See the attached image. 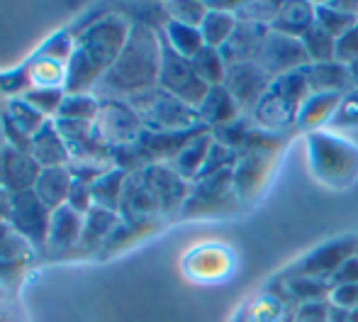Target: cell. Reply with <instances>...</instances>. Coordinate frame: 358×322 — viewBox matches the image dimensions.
<instances>
[{
  "instance_id": "obj_1",
  "label": "cell",
  "mask_w": 358,
  "mask_h": 322,
  "mask_svg": "<svg viewBox=\"0 0 358 322\" xmlns=\"http://www.w3.org/2000/svg\"><path fill=\"white\" fill-rule=\"evenodd\" d=\"M132 32V20L108 13L76 34L73 54L66 64V93H93L95 85L117 62Z\"/></svg>"
},
{
  "instance_id": "obj_2",
  "label": "cell",
  "mask_w": 358,
  "mask_h": 322,
  "mask_svg": "<svg viewBox=\"0 0 358 322\" xmlns=\"http://www.w3.org/2000/svg\"><path fill=\"white\" fill-rule=\"evenodd\" d=\"M161 57H164L161 32L151 29L144 22H132V32H129L127 44L120 52L113 69L93 88V93L100 100H129L132 95L156 88L161 74Z\"/></svg>"
},
{
  "instance_id": "obj_3",
  "label": "cell",
  "mask_w": 358,
  "mask_h": 322,
  "mask_svg": "<svg viewBox=\"0 0 358 322\" xmlns=\"http://www.w3.org/2000/svg\"><path fill=\"white\" fill-rule=\"evenodd\" d=\"M139 115L144 130L149 132H185L200 127V115L195 108L185 105L176 95L166 93L164 88H151L127 100Z\"/></svg>"
},
{
  "instance_id": "obj_4",
  "label": "cell",
  "mask_w": 358,
  "mask_h": 322,
  "mask_svg": "<svg viewBox=\"0 0 358 322\" xmlns=\"http://www.w3.org/2000/svg\"><path fill=\"white\" fill-rule=\"evenodd\" d=\"M307 152L322 183L349 186L358 176V149L351 147L346 139L327 132H310Z\"/></svg>"
},
{
  "instance_id": "obj_5",
  "label": "cell",
  "mask_w": 358,
  "mask_h": 322,
  "mask_svg": "<svg viewBox=\"0 0 358 322\" xmlns=\"http://www.w3.org/2000/svg\"><path fill=\"white\" fill-rule=\"evenodd\" d=\"M161 44H164V57H161L159 88H164L166 93L176 95V98L183 100L185 105L198 110L203 98L208 95L210 85L195 74L190 59L176 54L164 39H161Z\"/></svg>"
},
{
  "instance_id": "obj_6",
  "label": "cell",
  "mask_w": 358,
  "mask_h": 322,
  "mask_svg": "<svg viewBox=\"0 0 358 322\" xmlns=\"http://www.w3.org/2000/svg\"><path fill=\"white\" fill-rule=\"evenodd\" d=\"M239 203L234 190V178H231V169L222 171L210 178L195 181L190 186V195L185 200L180 215L185 218H198V215H222L234 210V205Z\"/></svg>"
},
{
  "instance_id": "obj_7",
  "label": "cell",
  "mask_w": 358,
  "mask_h": 322,
  "mask_svg": "<svg viewBox=\"0 0 358 322\" xmlns=\"http://www.w3.org/2000/svg\"><path fill=\"white\" fill-rule=\"evenodd\" d=\"M95 132L100 134L105 144L115 149L137 142L144 132V125L127 100L103 98L100 100V113L95 118Z\"/></svg>"
},
{
  "instance_id": "obj_8",
  "label": "cell",
  "mask_w": 358,
  "mask_h": 322,
  "mask_svg": "<svg viewBox=\"0 0 358 322\" xmlns=\"http://www.w3.org/2000/svg\"><path fill=\"white\" fill-rule=\"evenodd\" d=\"M49 223H52V210L37 198L34 190H24V193L13 195L8 225L27 241V244L47 246Z\"/></svg>"
},
{
  "instance_id": "obj_9",
  "label": "cell",
  "mask_w": 358,
  "mask_h": 322,
  "mask_svg": "<svg viewBox=\"0 0 358 322\" xmlns=\"http://www.w3.org/2000/svg\"><path fill=\"white\" fill-rule=\"evenodd\" d=\"M66 142L69 157L80 164H113V147L100 139L95 125L71 122V120H54Z\"/></svg>"
},
{
  "instance_id": "obj_10",
  "label": "cell",
  "mask_w": 358,
  "mask_h": 322,
  "mask_svg": "<svg viewBox=\"0 0 358 322\" xmlns=\"http://www.w3.org/2000/svg\"><path fill=\"white\" fill-rule=\"evenodd\" d=\"M256 64H259L271 78H278V76H283V74L300 71V69L310 66V59H307V52H305V47H302V39H292L278 32H268Z\"/></svg>"
},
{
  "instance_id": "obj_11",
  "label": "cell",
  "mask_w": 358,
  "mask_h": 322,
  "mask_svg": "<svg viewBox=\"0 0 358 322\" xmlns=\"http://www.w3.org/2000/svg\"><path fill=\"white\" fill-rule=\"evenodd\" d=\"M354 254H358V237L331 239V241H327V244L317 246L315 251H310L300 264L292 266V274L331 281L336 269H339L346 259H351Z\"/></svg>"
},
{
  "instance_id": "obj_12",
  "label": "cell",
  "mask_w": 358,
  "mask_h": 322,
  "mask_svg": "<svg viewBox=\"0 0 358 322\" xmlns=\"http://www.w3.org/2000/svg\"><path fill=\"white\" fill-rule=\"evenodd\" d=\"M271 83H273V78H271L256 62L239 64V66L227 69L224 88L234 95V100L239 103L241 113H249V110L254 113V108L271 90Z\"/></svg>"
},
{
  "instance_id": "obj_13",
  "label": "cell",
  "mask_w": 358,
  "mask_h": 322,
  "mask_svg": "<svg viewBox=\"0 0 358 322\" xmlns=\"http://www.w3.org/2000/svg\"><path fill=\"white\" fill-rule=\"evenodd\" d=\"M120 218L127 223H139V225H156L164 218L159 200H156L154 190L149 188L144 174H129L124 181L122 200H120Z\"/></svg>"
},
{
  "instance_id": "obj_14",
  "label": "cell",
  "mask_w": 358,
  "mask_h": 322,
  "mask_svg": "<svg viewBox=\"0 0 358 322\" xmlns=\"http://www.w3.org/2000/svg\"><path fill=\"white\" fill-rule=\"evenodd\" d=\"M142 174L146 178V183H149V188L154 190L164 215H173L183 210L193 183L180 178V176L171 169V164H151V166H146Z\"/></svg>"
},
{
  "instance_id": "obj_15",
  "label": "cell",
  "mask_w": 358,
  "mask_h": 322,
  "mask_svg": "<svg viewBox=\"0 0 358 322\" xmlns=\"http://www.w3.org/2000/svg\"><path fill=\"white\" fill-rule=\"evenodd\" d=\"M42 166L32 159L29 152H20V149L5 147L0 152V186L10 193H24V190H34Z\"/></svg>"
},
{
  "instance_id": "obj_16",
  "label": "cell",
  "mask_w": 358,
  "mask_h": 322,
  "mask_svg": "<svg viewBox=\"0 0 358 322\" xmlns=\"http://www.w3.org/2000/svg\"><path fill=\"white\" fill-rule=\"evenodd\" d=\"M271 27L268 24L259 22H241L236 24L234 34L229 37V42L220 49L222 57H224L227 66H239V64H251L259 59L264 42L268 37Z\"/></svg>"
},
{
  "instance_id": "obj_17",
  "label": "cell",
  "mask_w": 358,
  "mask_h": 322,
  "mask_svg": "<svg viewBox=\"0 0 358 322\" xmlns=\"http://www.w3.org/2000/svg\"><path fill=\"white\" fill-rule=\"evenodd\" d=\"M198 115H200V122H203L210 132H215V130H222V127H227V125L236 122V120L241 118V108L234 100V95L222 83V85H213V88L208 90V95H205L198 108Z\"/></svg>"
},
{
  "instance_id": "obj_18",
  "label": "cell",
  "mask_w": 358,
  "mask_h": 322,
  "mask_svg": "<svg viewBox=\"0 0 358 322\" xmlns=\"http://www.w3.org/2000/svg\"><path fill=\"white\" fill-rule=\"evenodd\" d=\"M29 154L37 161L42 169H52V166H69L71 164V157H69L66 142H64L62 132H59L57 122L49 120L42 130L32 137V144H29Z\"/></svg>"
},
{
  "instance_id": "obj_19",
  "label": "cell",
  "mask_w": 358,
  "mask_h": 322,
  "mask_svg": "<svg viewBox=\"0 0 358 322\" xmlns=\"http://www.w3.org/2000/svg\"><path fill=\"white\" fill-rule=\"evenodd\" d=\"M305 76L310 83L312 93H334L346 95L354 90V80H351V69L339 62H327V64H310L305 66Z\"/></svg>"
},
{
  "instance_id": "obj_20",
  "label": "cell",
  "mask_w": 358,
  "mask_h": 322,
  "mask_svg": "<svg viewBox=\"0 0 358 322\" xmlns=\"http://www.w3.org/2000/svg\"><path fill=\"white\" fill-rule=\"evenodd\" d=\"M71 171L69 166H52V169H42L37 183H34V193L37 198L47 205L49 210H59L69 203V195H71Z\"/></svg>"
},
{
  "instance_id": "obj_21",
  "label": "cell",
  "mask_w": 358,
  "mask_h": 322,
  "mask_svg": "<svg viewBox=\"0 0 358 322\" xmlns=\"http://www.w3.org/2000/svg\"><path fill=\"white\" fill-rule=\"evenodd\" d=\"M80 234H83V215L76 213L69 205L54 210L52 223H49V237H47L49 249L54 251L73 249V246L80 244Z\"/></svg>"
},
{
  "instance_id": "obj_22",
  "label": "cell",
  "mask_w": 358,
  "mask_h": 322,
  "mask_svg": "<svg viewBox=\"0 0 358 322\" xmlns=\"http://www.w3.org/2000/svg\"><path fill=\"white\" fill-rule=\"evenodd\" d=\"M122 223L120 213H113V210L105 208H93L83 215V234H80V249L83 251H95L100 246H105V241L110 239V234L115 232V227Z\"/></svg>"
},
{
  "instance_id": "obj_23",
  "label": "cell",
  "mask_w": 358,
  "mask_h": 322,
  "mask_svg": "<svg viewBox=\"0 0 358 322\" xmlns=\"http://www.w3.org/2000/svg\"><path fill=\"white\" fill-rule=\"evenodd\" d=\"M315 27V3H283L271 22V32L302 39Z\"/></svg>"
},
{
  "instance_id": "obj_24",
  "label": "cell",
  "mask_w": 358,
  "mask_h": 322,
  "mask_svg": "<svg viewBox=\"0 0 358 322\" xmlns=\"http://www.w3.org/2000/svg\"><path fill=\"white\" fill-rule=\"evenodd\" d=\"M213 142H215L213 132H203L200 137H195L193 142H190L188 147L178 154V157L171 161V169H173L180 178H185L188 183H193V181L200 176V171H203L205 159H208Z\"/></svg>"
},
{
  "instance_id": "obj_25",
  "label": "cell",
  "mask_w": 358,
  "mask_h": 322,
  "mask_svg": "<svg viewBox=\"0 0 358 322\" xmlns=\"http://www.w3.org/2000/svg\"><path fill=\"white\" fill-rule=\"evenodd\" d=\"M344 95H334V93H312L305 100L300 115H297V127L302 130H312L317 132V127L324 122H331V118L336 115L341 105Z\"/></svg>"
},
{
  "instance_id": "obj_26",
  "label": "cell",
  "mask_w": 358,
  "mask_h": 322,
  "mask_svg": "<svg viewBox=\"0 0 358 322\" xmlns=\"http://www.w3.org/2000/svg\"><path fill=\"white\" fill-rule=\"evenodd\" d=\"M161 39H164L176 54H180V57H185V59H193L195 54L205 47V39H203L200 27L180 24V22H173V20H169V22L164 24Z\"/></svg>"
},
{
  "instance_id": "obj_27",
  "label": "cell",
  "mask_w": 358,
  "mask_h": 322,
  "mask_svg": "<svg viewBox=\"0 0 358 322\" xmlns=\"http://www.w3.org/2000/svg\"><path fill=\"white\" fill-rule=\"evenodd\" d=\"M283 288L287 298H292L297 305L305 303H324L331 293V284L324 279H312V276H285Z\"/></svg>"
},
{
  "instance_id": "obj_28",
  "label": "cell",
  "mask_w": 358,
  "mask_h": 322,
  "mask_svg": "<svg viewBox=\"0 0 358 322\" xmlns=\"http://www.w3.org/2000/svg\"><path fill=\"white\" fill-rule=\"evenodd\" d=\"M129 174L120 169H110L108 174H103L93 186H90V195H93V205L105 210H113L120 213V200H122V190H124V181Z\"/></svg>"
},
{
  "instance_id": "obj_29",
  "label": "cell",
  "mask_w": 358,
  "mask_h": 322,
  "mask_svg": "<svg viewBox=\"0 0 358 322\" xmlns=\"http://www.w3.org/2000/svg\"><path fill=\"white\" fill-rule=\"evenodd\" d=\"M236 24H239L236 13H224V10H210L208 8V15H205L203 24H200L205 47L222 49L227 42H229L231 34H234Z\"/></svg>"
},
{
  "instance_id": "obj_30",
  "label": "cell",
  "mask_w": 358,
  "mask_h": 322,
  "mask_svg": "<svg viewBox=\"0 0 358 322\" xmlns=\"http://www.w3.org/2000/svg\"><path fill=\"white\" fill-rule=\"evenodd\" d=\"M98 113H100V98L95 93H66L57 120H71V122L95 125Z\"/></svg>"
},
{
  "instance_id": "obj_31",
  "label": "cell",
  "mask_w": 358,
  "mask_h": 322,
  "mask_svg": "<svg viewBox=\"0 0 358 322\" xmlns=\"http://www.w3.org/2000/svg\"><path fill=\"white\" fill-rule=\"evenodd\" d=\"M193 69H195V74H198L200 78L205 80V83L213 88V85H222L224 83V78H227V62H224V57H222V52L220 49H215V47H203L198 54H195L193 59Z\"/></svg>"
},
{
  "instance_id": "obj_32",
  "label": "cell",
  "mask_w": 358,
  "mask_h": 322,
  "mask_svg": "<svg viewBox=\"0 0 358 322\" xmlns=\"http://www.w3.org/2000/svg\"><path fill=\"white\" fill-rule=\"evenodd\" d=\"M3 115L13 120V122L17 125L24 134H29V137H34V134H37L39 130L49 122L47 118H42V115H39L37 110H34L32 105L22 98V95H20V98H8V100H5Z\"/></svg>"
},
{
  "instance_id": "obj_33",
  "label": "cell",
  "mask_w": 358,
  "mask_h": 322,
  "mask_svg": "<svg viewBox=\"0 0 358 322\" xmlns=\"http://www.w3.org/2000/svg\"><path fill=\"white\" fill-rule=\"evenodd\" d=\"M34 110H37L42 118L47 120H57L62 103L66 98V90L64 88H52V85H32L27 93L22 95Z\"/></svg>"
},
{
  "instance_id": "obj_34",
  "label": "cell",
  "mask_w": 358,
  "mask_h": 322,
  "mask_svg": "<svg viewBox=\"0 0 358 322\" xmlns=\"http://www.w3.org/2000/svg\"><path fill=\"white\" fill-rule=\"evenodd\" d=\"M356 22L358 18L341 13L331 3H315V24L320 29H324L327 34H331L334 39H339L344 32H349Z\"/></svg>"
},
{
  "instance_id": "obj_35",
  "label": "cell",
  "mask_w": 358,
  "mask_h": 322,
  "mask_svg": "<svg viewBox=\"0 0 358 322\" xmlns=\"http://www.w3.org/2000/svg\"><path fill=\"white\" fill-rule=\"evenodd\" d=\"M302 47H305L310 64L336 62V39L331 34H327L324 29H320L317 24L302 37Z\"/></svg>"
},
{
  "instance_id": "obj_36",
  "label": "cell",
  "mask_w": 358,
  "mask_h": 322,
  "mask_svg": "<svg viewBox=\"0 0 358 322\" xmlns=\"http://www.w3.org/2000/svg\"><path fill=\"white\" fill-rule=\"evenodd\" d=\"M169 20L180 24H190V27H200L208 15V5L200 0H173V3H164Z\"/></svg>"
},
{
  "instance_id": "obj_37",
  "label": "cell",
  "mask_w": 358,
  "mask_h": 322,
  "mask_svg": "<svg viewBox=\"0 0 358 322\" xmlns=\"http://www.w3.org/2000/svg\"><path fill=\"white\" fill-rule=\"evenodd\" d=\"M32 69L29 62H24L17 69H8V71H0V95H8V98H20L32 88Z\"/></svg>"
},
{
  "instance_id": "obj_38",
  "label": "cell",
  "mask_w": 358,
  "mask_h": 322,
  "mask_svg": "<svg viewBox=\"0 0 358 322\" xmlns=\"http://www.w3.org/2000/svg\"><path fill=\"white\" fill-rule=\"evenodd\" d=\"M27 254V241L20 237L8 223H0V261H24Z\"/></svg>"
},
{
  "instance_id": "obj_39",
  "label": "cell",
  "mask_w": 358,
  "mask_h": 322,
  "mask_svg": "<svg viewBox=\"0 0 358 322\" xmlns=\"http://www.w3.org/2000/svg\"><path fill=\"white\" fill-rule=\"evenodd\" d=\"M280 5L283 3H241L236 10V18L241 22H259V24H268L275 20Z\"/></svg>"
},
{
  "instance_id": "obj_40",
  "label": "cell",
  "mask_w": 358,
  "mask_h": 322,
  "mask_svg": "<svg viewBox=\"0 0 358 322\" xmlns=\"http://www.w3.org/2000/svg\"><path fill=\"white\" fill-rule=\"evenodd\" d=\"M331 125L334 127H354V125H358V88L349 90L341 98V105L331 118Z\"/></svg>"
},
{
  "instance_id": "obj_41",
  "label": "cell",
  "mask_w": 358,
  "mask_h": 322,
  "mask_svg": "<svg viewBox=\"0 0 358 322\" xmlns=\"http://www.w3.org/2000/svg\"><path fill=\"white\" fill-rule=\"evenodd\" d=\"M336 62L344 66L358 64V22L336 39Z\"/></svg>"
},
{
  "instance_id": "obj_42",
  "label": "cell",
  "mask_w": 358,
  "mask_h": 322,
  "mask_svg": "<svg viewBox=\"0 0 358 322\" xmlns=\"http://www.w3.org/2000/svg\"><path fill=\"white\" fill-rule=\"evenodd\" d=\"M110 169H113V164H80V161H71V164H69L71 178L76 183H83V186H93L95 181L103 174H108Z\"/></svg>"
},
{
  "instance_id": "obj_43",
  "label": "cell",
  "mask_w": 358,
  "mask_h": 322,
  "mask_svg": "<svg viewBox=\"0 0 358 322\" xmlns=\"http://www.w3.org/2000/svg\"><path fill=\"white\" fill-rule=\"evenodd\" d=\"M331 308L346 310V313H358V284L334 286L329 293Z\"/></svg>"
},
{
  "instance_id": "obj_44",
  "label": "cell",
  "mask_w": 358,
  "mask_h": 322,
  "mask_svg": "<svg viewBox=\"0 0 358 322\" xmlns=\"http://www.w3.org/2000/svg\"><path fill=\"white\" fill-rule=\"evenodd\" d=\"M69 208H73L76 213L85 215L90 208H93V195H90V186H83V183H76L71 186V195H69Z\"/></svg>"
},
{
  "instance_id": "obj_45",
  "label": "cell",
  "mask_w": 358,
  "mask_h": 322,
  "mask_svg": "<svg viewBox=\"0 0 358 322\" xmlns=\"http://www.w3.org/2000/svg\"><path fill=\"white\" fill-rule=\"evenodd\" d=\"M295 322H329V308H327L324 303L297 305Z\"/></svg>"
},
{
  "instance_id": "obj_46",
  "label": "cell",
  "mask_w": 358,
  "mask_h": 322,
  "mask_svg": "<svg viewBox=\"0 0 358 322\" xmlns=\"http://www.w3.org/2000/svg\"><path fill=\"white\" fill-rule=\"evenodd\" d=\"M331 288L334 286H349V284H358V254H354L351 259H346L344 264L336 269V274L331 276Z\"/></svg>"
},
{
  "instance_id": "obj_47",
  "label": "cell",
  "mask_w": 358,
  "mask_h": 322,
  "mask_svg": "<svg viewBox=\"0 0 358 322\" xmlns=\"http://www.w3.org/2000/svg\"><path fill=\"white\" fill-rule=\"evenodd\" d=\"M10 205H13V193H10V190H5L3 186H0V223H8Z\"/></svg>"
},
{
  "instance_id": "obj_48",
  "label": "cell",
  "mask_w": 358,
  "mask_h": 322,
  "mask_svg": "<svg viewBox=\"0 0 358 322\" xmlns=\"http://www.w3.org/2000/svg\"><path fill=\"white\" fill-rule=\"evenodd\" d=\"M351 80H354V88H358V64H351Z\"/></svg>"
},
{
  "instance_id": "obj_49",
  "label": "cell",
  "mask_w": 358,
  "mask_h": 322,
  "mask_svg": "<svg viewBox=\"0 0 358 322\" xmlns=\"http://www.w3.org/2000/svg\"><path fill=\"white\" fill-rule=\"evenodd\" d=\"M8 147V144H5V137H3V130H0V152H3V149Z\"/></svg>"
},
{
  "instance_id": "obj_50",
  "label": "cell",
  "mask_w": 358,
  "mask_h": 322,
  "mask_svg": "<svg viewBox=\"0 0 358 322\" xmlns=\"http://www.w3.org/2000/svg\"><path fill=\"white\" fill-rule=\"evenodd\" d=\"M0 113H3V110H0Z\"/></svg>"
}]
</instances>
